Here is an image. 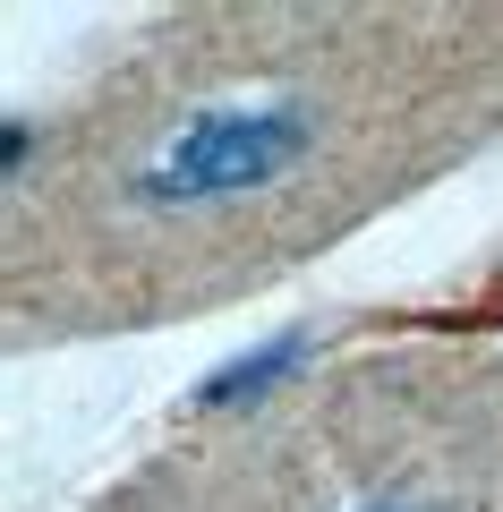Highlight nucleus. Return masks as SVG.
<instances>
[{"instance_id": "obj_1", "label": "nucleus", "mask_w": 503, "mask_h": 512, "mask_svg": "<svg viewBox=\"0 0 503 512\" xmlns=\"http://www.w3.org/2000/svg\"><path fill=\"white\" fill-rule=\"evenodd\" d=\"M316 146V111L299 94H256V103H205L188 111L137 171H128V205L137 214H205V205H239L256 188L290 180Z\"/></svg>"}, {"instance_id": "obj_2", "label": "nucleus", "mask_w": 503, "mask_h": 512, "mask_svg": "<svg viewBox=\"0 0 503 512\" xmlns=\"http://www.w3.org/2000/svg\"><path fill=\"white\" fill-rule=\"evenodd\" d=\"M307 350H316V342H307L299 325H290V333H273L265 350H248V359H231L222 376H205V384H197V410H239V402H265V393H273V384H282L290 367L307 359Z\"/></svg>"}, {"instance_id": "obj_3", "label": "nucleus", "mask_w": 503, "mask_h": 512, "mask_svg": "<svg viewBox=\"0 0 503 512\" xmlns=\"http://www.w3.org/2000/svg\"><path fill=\"white\" fill-rule=\"evenodd\" d=\"M26 154H35V128H26V120H9V128H0V171L18 180V171H26Z\"/></svg>"}, {"instance_id": "obj_4", "label": "nucleus", "mask_w": 503, "mask_h": 512, "mask_svg": "<svg viewBox=\"0 0 503 512\" xmlns=\"http://www.w3.org/2000/svg\"><path fill=\"white\" fill-rule=\"evenodd\" d=\"M359 512H435V504H359Z\"/></svg>"}]
</instances>
